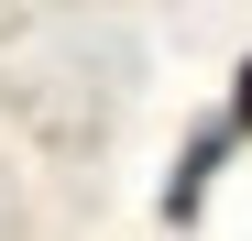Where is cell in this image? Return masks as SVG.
<instances>
[{"label": "cell", "mask_w": 252, "mask_h": 241, "mask_svg": "<svg viewBox=\"0 0 252 241\" xmlns=\"http://www.w3.org/2000/svg\"><path fill=\"white\" fill-rule=\"evenodd\" d=\"M230 153H241V132H230V120H208V132L187 143V165H176V186H164V219H197V209H208V176H220Z\"/></svg>", "instance_id": "6da1fadb"}, {"label": "cell", "mask_w": 252, "mask_h": 241, "mask_svg": "<svg viewBox=\"0 0 252 241\" xmlns=\"http://www.w3.org/2000/svg\"><path fill=\"white\" fill-rule=\"evenodd\" d=\"M220 120H230L241 143H252V55H241V88H230V110H220Z\"/></svg>", "instance_id": "7a4b0ae2"}]
</instances>
